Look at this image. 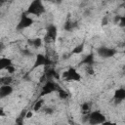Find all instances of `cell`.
Here are the masks:
<instances>
[{"instance_id":"obj_1","label":"cell","mask_w":125,"mask_h":125,"mask_svg":"<svg viewBox=\"0 0 125 125\" xmlns=\"http://www.w3.org/2000/svg\"><path fill=\"white\" fill-rule=\"evenodd\" d=\"M45 11H46V9H45V6L42 3V1L34 0L29 4V6L27 8V11H26V14L27 15H34V16L39 17L42 14H44Z\"/></svg>"},{"instance_id":"obj_2","label":"cell","mask_w":125,"mask_h":125,"mask_svg":"<svg viewBox=\"0 0 125 125\" xmlns=\"http://www.w3.org/2000/svg\"><path fill=\"white\" fill-rule=\"evenodd\" d=\"M105 116L99 110L92 111L88 114V123L90 125H101L104 122H105Z\"/></svg>"},{"instance_id":"obj_3","label":"cell","mask_w":125,"mask_h":125,"mask_svg":"<svg viewBox=\"0 0 125 125\" xmlns=\"http://www.w3.org/2000/svg\"><path fill=\"white\" fill-rule=\"evenodd\" d=\"M60 88H61V87H60L57 83H55V82L49 80V81L45 82V84L42 86L40 96L43 97V96L49 95V94H51V93H53V92H58Z\"/></svg>"},{"instance_id":"obj_4","label":"cell","mask_w":125,"mask_h":125,"mask_svg":"<svg viewBox=\"0 0 125 125\" xmlns=\"http://www.w3.org/2000/svg\"><path fill=\"white\" fill-rule=\"evenodd\" d=\"M34 23V20L29 17L27 14H22L21 17V20L19 21L17 24V29L18 30H23L29 26H31Z\"/></svg>"},{"instance_id":"obj_5","label":"cell","mask_w":125,"mask_h":125,"mask_svg":"<svg viewBox=\"0 0 125 125\" xmlns=\"http://www.w3.org/2000/svg\"><path fill=\"white\" fill-rule=\"evenodd\" d=\"M57 35H58L57 26L55 24H50L46 28V34L44 36V39L47 43H51V42H54L56 40Z\"/></svg>"},{"instance_id":"obj_6","label":"cell","mask_w":125,"mask_h":125,"mask_svg":"<svg viewBox=\"0 0 125 125\" xmlns=\"http://www.w3.org/2000/svg\"><path fill=\"white\" fill-rule=\"evenodd\" d=\"M51 63H52V61L47 56H44L42 54H37L36 58H35V62L32 66V69H35L39 66H47V65H50Z\"/></svg>"},{"instance_id":"obj_7","label":"cell","mask_w":125,"mask_h":125,"mask_svg":"<svg viewBox=\"0 0 125 125\" xmlns=\"http://www.w3.org/2000/svg\"><path fill=\"white\" fill-rule=\"evenodd\" d=\"M116 52L117 51L114 48H108V47H99L97 49V54L104 59L112 58L116 54Z\"/></svg>"},{"instance_id":"obj_8","label":"cell","mask_w":125,"mask_h":125,"mask_svg":"<svg viewBox=\"0 0 125 125\" xmlns=\"http://www.w3.org/2000/svg\"><path fill=\"white\" fill-rule=\"evenodd\" d=\"M63 77L68 80V81H80L81 80V76L80 74L76 71L75 68L73 67H69L64 73H63Z\"/></svg>"},{"instance_id":"obj_9","label":"cell","mask_w":125,"mask_h":125,"mask_svg":"<svg viewBox=\"0 0 125 125\" xmlns=\"http://www.w3.org/2000/svg\"><path fill=\"white\" fill-rule=\"evenodd\" d=\"M124 100H125V89L119 88V89L115 90V92L113 94V101L115 102V104H119Z\"/></svg>"},{"instance_id":"obj_10","label":"cell","mask_w":125,"mask_h":125,"mask_svg":"<svg viewBox=\"0 0 125 125\" xmlns=\"http://www.w3.org/2000/svg\"><path fill=\"white\" fill-rule=\"evenodd\" d=\"M13 87L11 85H1L0 87V98L4 99L13 93Z\"/></svg>"},{"instance_id":"obj_11","label":"cell","mask_w":125,"mask_h":125,"mask_svg":"<svg viewBox=\"0 0 125 125\" xmlns=\"http://www.w3.org/2000/svg\"><path fill=\"white\" fill-rule=\"evenodd\" d=\"M10 65H13L12 60L9 58H1L0 59V69H7Z\"/></svg>"},{"instance_id":"obj_12","label":"cell","mask_w":125,"mask_h":125,"mask_svg":"<svg viewBox=\"0 0 125 125\" xmlns=\"http://www.w3.org/2000/svg\"><path fill=\"white\" fill-rule=\"evenodd\" d=\"M94 55L93 54H89V55H86V57L83 59V61L81 62V63L83 64H86V65H92L94 63Z\"/></svg>"},{"instance_id":"obj_13","label":"cell","mask_w":125,"mask_h":125,"mask_svg":"<svg viewBox=\"0 0 125 125\" xmlns=\"http://www.w3.org/2000/svg\"><path fill=\"white\" fill-rule=\"evenodd\" d=\"M42 39L40 38V37H36V38H34V39H32V40H28V44L29 45H31V46H33L34 48H39V47H41L42 46Z\"/></svg>"},{"instance_id":"obj_14","label":"cell","mask_w":125,"mask_h":125,"mask_svg":"<svg viewBox=\"0 0 125 125\" xmlns=\"http://www.w3.org/2000/svg\"><path fill=\"white\" fill-rule=\"evenodd\" d=\"M83 50H84V43H81V44H79V45L75 46V47L72 49L71 54L78 55V54H81V53L83 52Z\"/></svg>"},{"instance_id":"obj_15","label":"cell","mask_w":125,"mask_h":125,"mask_svg":"<svg viewBox=\"0 0 125 125\" xmlns=\"http://www.w3.org/2000/svg\"><path fill=\"white\" fill-rule=\"evenodd\" d=\"M45 74H46V76L47 77H49V78H59V74L54 70V69H52V68H49V69H47L46 71H45Z\"/></svg>"},{"instance_id":"obj_16","label":"cell","mask_w":125,"mask_h":125,"mask_svg":"<svg viewBox=\"0 0 125 125\" xmlns=\"http://www.w3.org/2000/svg\"><path fill=\"white\" fill-rule=\"evenodd\" d=\"M58 94H59L60 99H62V100H64V99H66V98L68 97V93H67L65 90H63L62 88H60V89H59Z\"/></svg>"},{"instance_id":"obj_17","label":"cell","mask_w":125,"mask_h":125,"mask_svg":"<svg viewBox=\"0 0 125 125\" xmlns=\"http://www.w3.org/2000/svg\"><path fill=\"white\" fill-rule=\"evenodd\" d=\"M12 81H13L12 77H8V76H7V77H2V78L0 79L1 85H11Z\"/></svg>"},{"instance_id":"obj_18","label":"cell","mask_w":125,"mask_h":125,"mask_svg":"<svg viewBox=\"0 0 125 125\" xmlns=\"http://www.w3.org/2000/svg\"><path fill=\"white\" fill-rule=\"evenodd\" d=\"M42 105H43V100H42V99L36 101L35 104H34V105H33V110H34V111H38V110L42 107Z\"/></svg>"},{"instance_id":"obj_19","label":"cell","mask_w":125,"mask_h":125,"mask_svg":"<svg viewBox=\"0 0 125 125\" xmlns=\"http://www.w3.org/2000/svg\"><path fill=\"white\" fill-rule=\"evenodd\" d=\"M75 26H76V24H75L74 22H72L71 21H67L65 22V24H64V29H65V30H71V29H73Z\"/></svg>"},{"instance_id":"obj_20","label":"cell","mask_w":125,"mask_h":125,"mask_svg":"<svg viewBox=\"0 0 125 125\" xmlns=\"http://www.w3.org/2000/svg\"><path fill=\"white\" fill-rule=\"evenodd\" d=\"M89 109H90V105H89L88 103H84V104H81V111H82L84 114H87L88 111H89Z\"/></svg>"},{"instance_id":"obj_21","label":"cell","mask_w":125,"mask_h":125,"mask_svg":"<svg viewBox=\"0 0 125 125\" xmlns=\"http://www.w3.org/2000/svg\"><path fill=\"white\" fill-rule=\"evenodd\" d=\"M118 24H119V26H120V27L125 28V16H120V19H119Z\"/></svg>"},{"instance_id":"obj_22","label":"cell","mask_w":125,"mask_h":125,"mask_svg":"<svg viewBox=\"0 0 125 125\" xmlns=\"http://www.w3.org/2000/svg\"><path fill=\"white\" fill-rule=\"evenodd\" d=\"M86 71H87V73L90 74V75H93V74L95 73V71H94L92 65H87V67H86Z\"/></svg>"},{"instance_id":"obj_23","label":"cell","mask_w":125,"mask_h":125,"mask_svg":"<svg viewBox=\"0 0 125 125\" xmlns=\"http://www.w3.org/2000/svg\"><path fill=\"white\" fill-rule=\"evenodd\" d=\"M16 123H17V125H23V117H20V118H18L17 120H16Z\"/></svg>"},{"instance_id":"obj_24","label":"cell","mask_w":125,"mask_h":125,"mask_svg":"<svg viewBox=\"0 0 125 125\" xmlns=\"http://www.w3.org/2000/svg\"><path fill=\"white\" fill-rule=\"evenodd\" d=\"M6 70H7V71H8L9 73H13V72H14V71L16 70V68L14 67V65H10V66H9V67H8V68H7Z\"/></svg>"},{"instance_id":"obj_25","label":"cell","mask_w":125,"mask_h":125,"mask_svg":"<svg viewBox=\"0 0 125 125\" xmlns=\"http://www.w3.org/2000/svg\"><path fill=\"white\" fill-rule=\"evenodd\" d=\"M102 125H117V124L115 122H112V121H105Z\"/></svg>"},{"instance_id":"obj_26","label":"cell","mask_w":125,"mask_h":125,"mask_svg":"<svg viewBox=\"0 0 125 125\" xmlns=\"http://www.w3.org/2000/svg\"><path fill=\"white\" fill-rule=\"evenodd\" d=\"M45 113H47V114H52V113H53L52 108H46V109H45Z\"/></svg>"},{"instance_id":"obj_27","label":"cell","mask_w":125,"mask_h":125,"mask_svg":"<svg viewBox=\"0 0 125 125\" xmlns=\"http://www.w3.org/2000/svg\"><path fill=\"white\" fill-rule=\"evenodd\" d=\"M32 115H33V112H32V111H28V112L26 113V115H25V118H30Z\"/></svg>"},{"instance_id":"obj_28","label":"cell","mask_w":125,"mask_h":125,"mask_svg":"<svg viewBox=\"0 0 125 125\" xmlns=\"http://www.w3.org/2000/svg\"><path fill=\"white\" fill-rule=\"evenodd\" d=\"M124 12H125V5H124ZM125 16V15H124Z\"/></svg>"},{"instance_id":"obj_29","label":"cell","mask_w":125,"mask_h":125,"mask_svg":"<svg viewBox=\"0 0 125 125\" xmlns=\"http://www.w3.org/2000/svg\"><path fill=\"white\" fill-rule=\"evenodd\" d=\"M123 53H124V54H125V50H124V52H123Z\"/></svg>"},{"instance_id":"obj_30","label":"cell","mask_w":125,"mask_h":125,"mask_svg":"<svg viewBox=\"0 0 125 125\" xmlns=\"http://www.w3.org/2000/svg\"><path fill=\"white\" fill-rule=\"evenodd\" d=\"M124 31H125V28H124Z\"/></svg>"}]
</instances>
